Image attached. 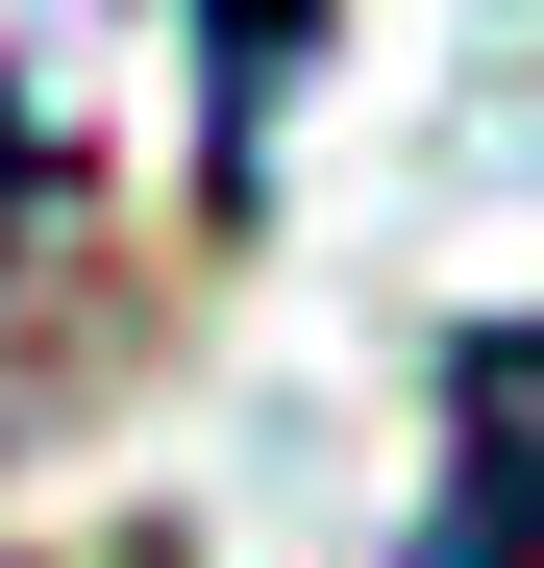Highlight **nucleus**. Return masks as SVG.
Wrapping results in <instances>:
<instances>
[{"label": "nucleus", "instance_id": "obj_1", "mask_svg": "<svg viewBox=\"0 0 544 568\" xmlns=\"http://www.w3.org/2000/svg\"><path fill=\"white\" fill-rule=\"evenodd\" d=\"M421 568H544V346H471V469H445Z\"/></svg>", "mask_w": 544, "mask_h": 568}, {"label": "nucleus", "instance_id": "obj_2", "mask_svg": "<svg viewBox=\"0 0 544 568\" xmlns=\"http://www.w3.org/2000/svg\"><path fill=\"white\" fill-rule=\"evenodd\" d=\"M272 50H298V0H199V149H223V199L272 149Z\"/></svg>", "mask_w": 544, "mask_h": 568}, {"label": "nucleus", "instance_id": "obj_3", "mask_svg": "<svg viewBox=\"0 0 544 568\" xmlns=\"http://www.w3.org/2000/svg\"><path fill=\"white\" fill-rule=\"evenodd\" d=\"M50 199H74V173H50V124H26V100H0V247H26Z\"/></svg>", "mask_w": 544, "mask_h": 568}]
</instances>
